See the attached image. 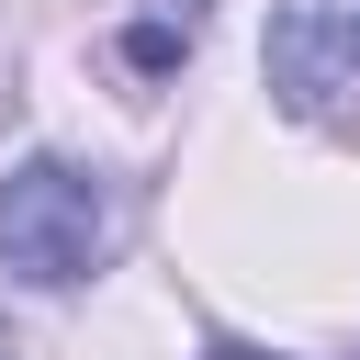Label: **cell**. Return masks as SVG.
<instances>
[{"label":"cell","mask_w":360,"mask_h":360,"mask_svg":"<svg viewBox=\"0 0 360 360\" xmlns=\"http://www.w3.org/2000/svg\"><path fill=\"white\" fill-rule=\"evenodd\" d=\"M112 248V202L79 158H22L0 180V270L22 292H79Z\"/></svg>","instance_id":"6da1fadb"},{"label":"cell","mask_w":360,"mask_h":360,"mask_svg":"<svg viewBox=\"0 0 360 360\" xmlns=\"http://www.w3.org/2000/svg\"><path fill=\"white\" fill-rule=\"evenodd\" d=\"M270 101L315 135H360V0H281L259 34Z\"/></svg>","instance_id":"7a4b0ae2"},{"label":"cell","mask_w":360,"mask_h":360,"mask_svg":"<svg viewBox=\"0 0 360 360\" xmlns=\"http://www.w3.org/2000/svg\"><path fill=\"white\" fill-rule=\"evenodd\" d=\"M112 45H124V68H135V79H169V68L202 45V0H146Z\"/></svg>","instance_id":"3957f363"},{"label":"cell","mask_w":360,"mask_h":360,"mask_svg":"<svg viewBox=\"0 0 360 360\" xmlns=\"http://www.w3.org/2000/svg\"><path fill=\"white\" fill-rule=\"evenodd\" d=\"M202 360H281V349H259V338H214Z\"/></svg>","instance_id":"277c9868"}]
</instances>
